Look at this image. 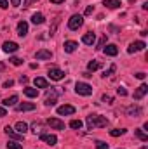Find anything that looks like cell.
<instances>
[{
	"mask_svg": "<svg viewBox=\"0 0 148 149\" xmlns=\"http://www.w3.org/2000/svg\"><path fill=\"white\" fill-rule=\"evenodd\" d=\"M75 92L78 95H91L92 94V87L89 83H84V81H77L75 83Z\"/></svg>",
	"mask_w": 148,
	"mask_h": 149,
	"instance_id": "7a4b0ae2",
	"label": "cell"
},
{
	"mask_svg": "<svg viewBox=\"0 0 148 149\" xmlns=\"http://www.w3.org/2000/svg\"><path fill=\"white\" fill-rule=\"evenodd\" d=\"M2 49H4V52H7V54H12V52H16V50L19 49V45H18L16 42H4Z\"/></svg>",
	"mask_w": 148,
	"mask_h": 149,
	"instance_id": "9c48e42d",
	"label": "cell"
},
{
	"mask_svg": "<svg viewBox=\"0 0 148 149\" xmlns=\"http://www.w3.org/2000/svg\"><path fill=\"white\" fill-rule=\"evenodd\" d=\"M145 76H147V73H136V78H140V80H145Z\"/></svg>",
	"mask_w": 148,
	"mask_h": 149,
	"instance_id": "7bdbcfd3",
	"label": "cell"
},
{
	"mask_svg": "<svg viewBox=\"0 0 148 149\" xmlns=\"http://www.w3.org/2000/svg\"><path fill=\"white\" fill-rule=\"evenodd\" d=\"M82 42H84L85 45H94V42H96V35L89 31V33H85V35L82 37Z\"/></svg>",
	"mask_w": 148,
	"mask_h": 149,
	"instance_id": "e0dca14e",
	"label": "cell"
},
{
	"mask_svg": "<svg viewBox=\"0 0 148 149\" xmlns=\"http://www.w3.org/2000/svg\"><path fill=\"white\" fill-rule=\"evenodd\" d=\"M124 134H125V128H113V130H110L111 137H118V135H124Z\"/></svg>",
	"mask_w": 148,
	"mask_h": 149,
	"instance_id": "83f0119b",
	"label": "cell"
},
{
	"mask_svg": "<svg viewBox=\"0 0 148 149\" xmlns=\"http://www.w3.org/2000/svg\"><path fill=\"white\" fill-rule=\"evenodd\" d=\"M92 10H94V7H92V5H89V7H85V16H89V14H92Z\"/></svg>",
	"mask_w": 148,
	"mask_h": 149,
	"instance_id": "74e56055",
	"label": "cell"
},
{
	"mask_svg": "<svg viewBox=\"0 0 148 149\" xmlns=\"http://www.w3.org/2000/svg\"><path fill=\"white\" fill-rule=\"evenodd\" d=\"M49 78L58 81V80H63L65 78V73L61 70H58V68H49Z\"/></svg>",
	"mask_w": 148,
	"mask_h": 149,
	"instance_id": "ba28073f",
	"label": "cell"
},
{
	"mask_svg": "<svg viewBox=\"0 0 148 149\" xmlns=\"http://www.w3.org/2000/svg\"><path fill=\"white\" fill-rule=\"evenodd\" d=\"M103 52L106 54V56H117L118 54V47L117 45H113V43H110V45H106V47H103Z\"/></svg>",
	"mask_w": 148,
	"mask_h": 149,
	"instance_id": "9a60e30c",
	"label": "cell"
},
{
	"mask_svg": "<svg viewBox=\"0 0 148 149\" xmlns=\"http://www.w3.org/2000/svg\"><path fill=\"white\" fill-rule=\"evenodd\" d=\"M85 123H87V128L89 130H92V128H96V127H106L108 125V120L105 118V116H101V114H89L87 116V120H85Z\"/></svg>",
	"mask_w": 148,
	"mask_h": 149,
	"instance_id": "6da1fadb",
	"label": "cell"
},
{
	"mask_svg": "<svg viewBox=\"0 0 148 149\" xmlns=\"http://www.w3.org/2000/svg\"><path fill=\"white\" fill-rule=\"evenodd\" d=\"M99 68H101V63H99V61H91V63L87 64V70H89L91 73L96 71V70H99Z\"/></svg>",
	"mask_w": 148,
	"mask_h": 149,
	"instance_id": "4316f807",
	"label": "cell"
},
{
	"mask_svg": "<svg viewBox=\"0 0 148 149\" xmlns=\"http://www.w3.org/2000/svg\"><path fill=\"white\" fill-rule=\"evenodd\" d=\"M73 113H75V108L70 106V104H63V106L58 108V114L59 116H68V114H73Z\"/></svg>",
	"mask_w": 148,
	"mask_h": 149,
	"instance_id": "52a82bcc",
	"label": "cell"
},
{
	"mask_svg": "<svg viewBox=\"0 0 148 149\" xmlns=\"http://www.w3.org/2000/svg\"><path fill=\"white\" fill-rule=\"evenodd\" d=\"M12 85H14V81H12V80H7V81L4 83V88H9V87H12Z\"/></svg>",
	"mask_w": 148,
	"mask_h": 149,
	"instance_id": "f35d334b",
	"label": "cell"
},
{
	"mask_svg": "<svg viewBox=\"0 0 148 149\" xmlns=\"http://www.w3.org/2000/svg\"><path fill=\"white\" fill-rule=\"evenodd\" d=\"M26 33H28V23L26 21H19L18 23V35L19 37H26Z\"/></svg>",
	"mask_w": 148,
	"mask_h": 149,
	"instance_id": "7c38bea8",
	"label": "cell"
},
{
	"mask_svg": "<svg viewBox=\"0 0 148 149\" xmlns=\"http://www.w3.org/2000/svg\"><path fill=\"white\" fill-rule=\"evenodd\" d=\"M14 130H16L18 134H21V135H25V134L28 132V125H26L25 121H18V123H16V128H14Z\"/></svg>",
	"mask_w": 148,
	"mask_h": 149,
	"instance_id": "d6986e66",
	"label": "cell"
},
{
	"mask_svg": "<svg viewBox=\"0 0 148 149\" xmlns=\"http://www.w3.org/2000/svg\"><path fill=\"white\" fill-rule=\"evenodd\" d=\"M96 149H110V146L106 142H103V141H98L96 142Z\"/></svg>",
	"mask_w": 148,
	"mask_h": 149,
	"instance_id": "4dcf8cb0",
	"label": "cell"
},
{
	"mask_svg": "<svg viewBox=\"0 0 148 149\" xmlns=\"http://www.w3.org/2000/svg\"><path fill=\"white\" fill-rule=\"evenodd\" d=\"M147 47V43L143 42V40H138V42H132L129 47H127V52L129 54H134V52H140V50H143Z\"/></svg>",
	"mask_w": 148,
	"mask_h": 149,
	"instance_id": "277c9868",
	"label": "cell"
},
{
	"mask_svg": "<svg viewBox=\"0 0 148 149\" xmlns=\"http://www.w3.org/2000/svg\"><path fill=\"white\" fill-rule=\"evenodd\" d=\"M16 102H18V95H11V97H7V99L2 101V106L4 108H9V106H14Z\"/></svg>",
	"mask_w": 148,
	"mask_h": 149,
	"instance_id": "44dd1931",
	"label": "cell"
},
{
	"mask_svg": "<svg viewBox=\"0 0 148 149\" xmlns=\"http://www.w3.org/2000/svg\"><path fill=\"white\" fill-rule=\"evenodd\" d=\"M56 94L58 92H47V97H45V106H56V102H58V99H56Z\"/></svg>",
	"mask_w": 148,
	"mask_h": 149,
	"instance_id": "4fadbf2b",
	"label": "cell"
},
{
	"mask_svg": "<svg viewBox=\"0 0 148 149\" xmlns=\"http://www.w3.org/2000/svg\"><path fill=\"white\" fill-rule=\"evenodd\" d=\"M0 7H2V9H7V7H9V2H7V0H0Z\"/></svg>",
	"mask_w": 148,
	"mask_h": 149,
	"instance_id": "ab89813d",
	"label": "cell"
},
{
	"mask_svg": "<svg viewBox=\"0 0 148 149\" xmlns=\"http://www.w3.org/2000/svg\"><path fill=\"white\" fill-rule=\"evenodd\" d=\"M141 113H143V109H141L140 106H131V108H127V114H129V116L138 118V116H141Z\"/></svg>",
	"mask_w": 148,
	"mask_h": 149,
	"instance_id": "ac0fdd59",
	"label": "cell"
},
{
	"mask_svg": "<svg viewBox=\"0 0 148 149\" xmlns=\"http://www.w3.org/2000/svg\"><path fill=\"white\" fill-rule=\"evenodd\" d=\"M105 43H106V35H103L101 40L98 42V49H101V47H105Z\"/></svg>",
	"mask_w": 148,
	"mask_h": 149,
	"instance_id": "836d02e7",
	"label": "cell"
},
{
	"mask_svg": "<svg viewBox=\"0 0 148 149\" xmlns=\"http://www.w3.org/2000/svg\"><path fill=\"white\" fill-rule=\"evenodd\" d=\"M63 47H65V52H70V54H72V52H75V49L78 47V43L73 42V40H68V42H65Z\"/></svg>",
	"mask_w": 148,
	"mask_h": 149,
	"instance_id": "ffe728a7",
	"label": "cell"
},
{
	"mask_svg": "<svg viewBox=\"0 0 148 149\" xmlns=\"http://www.w3.org/2000/svg\"><path fill=\"white\" fill-rule=\"evenodd\" d=\"M33 2H38V0H25V2H23V5H25V7H30Z\"/></svg>",
	"mask_w": 148,
	"mask_h": 149,
	"instance_id": "60d3db41",
	"label": "cell"
},
{
	"mask_svg": "<svg viewBox=\"0 0 148 149\" xmlns=\"http://www.w3.org/2000/svg\"><path fill=\"white\" fill-rule=\"evenodd\" d=\"M103 5H106L108 9H117V7H120L122 3H120V0H105Z\"/></svg>",
	"mask_w": 148,
	"mask_h": 149,
	"instance_id": "d4e9b609",
	"label": "cell"
},
{
	"mask_svg": "<svg viewBox=\"0 0 148 149\" xmlns=\"http://www.w3.org/2000/svg\"><path fill=\"white\" fill-rule=\"evenodd\" d=\"M23 92H25V95H26V97H32V99L38 95V90H37V88H32V87H26Z\"/></svg>",
	"mask_w": 148,
	"mask_h": 149,
	"instance_id": "603a6c76",
	"label": "cell"
},
{
	"mask_svg": "<svg viewBox=\"0 0 148 149\" xmlns=\"http://www.w3.org/2000/svg\"><path fill=\"white\" fill-rule=\"evenodd\" d=\"M147 92H148V85H147V83H143V85H140V87H138V90L134 92V99H136V101H140V99H143Z\"/></svg>",
	"mask_w": 148,
	"mask_h": 149,
	"instance_id": "30bf717a",
	"label": "cell"
},
{
	"mask_svg": "<svg viewBox=\"0 0 148 149\" xmlns=\"http://www.w3.org/2000/svg\"><path fill=\"white\" fill-rule=\"evenodd\" d=\"M19 3H21V0H11V5H14V7H19Z\"/></svg>",
	"mask_w": 148,
	"mask_h": 149,
	"instance_id": "ee69618b",
	"label": "cell"
},
{
	"mask_svg": "<svg viewBox=\"0 0 148 149\" xmlns=\"http://www.w3.org/2000/svg\"><path fill=\"white\" fill-rule=\"evenodd\" d=\"M4 68H5V64H4V63H0V71H4Z\"/></svg>",
	"mask_w": 148,
	"mask_h": 149,
	"instance_id": "c3c4849f",
	"label": "cell"
},
{
	"mask_svg": "<svg viewBox=\"0 0 148 149\" xmlns=\"http://www.w3.org/2000/svg\"><path fill=\"white\" fill-rule=\"evenodd\" d=\"M51 2H52V3H63L65 0H51Z\"/></svg>",
	"mask_w": 148,
	"mask_h": 149,
	"instance_id": "7dc6e473",
	"label": "cell"
},
{
	"mask_svg": "<svg viewBox=\"0 0 148 149\" xmlns=\"http://www.w3.org/2000/svg\"><path fill=\"white\" fill-rule=\"evenodd\" d=\"M35 57H37V59H51V57H52V52L47 50V49H40V50L35 52Z\"/></svg>",
	"mask_w": 148,
	"mask_h": 149,
	"instance_id": "8fae6325",
	"label": "cell"
},
{
	"mask_svg": "<svg viewBox=\"0 0 148 149\" xmlns=\"http://www.w3.org/2000/svg\"><path fill=\"white\" fill-rule=\"evenodd\" d=\"M47 80L45 78H40V76H37L35 78V87H38V88H47Z\"/></svg>",
	"mask_w": 148,
	"mask_h": 149,
	"instance_id": "484cf974",
	"label": "cell"
},
{
	"mask_svg": "<svg viewBox=\"0 0 148 149\" xmlns=\"http://www.w3.org/2000/svg\"><path fill=\"white\" fill-rule=\"evenodd\" d=\"M82 125H84V123H82L80 120H72V121H70V127H72L73 130H80V128H82Z\"/></svg>",
	"mask_w": 148,
	"mask_h": 149,
	"instance_id": "f1b7e54d",
	"label": "cell"
},
{
	"mask_svg": "<svg viewBox=\"0 0 148 149\" xmlns=\"http://www.w3.org/2000/svg\"><path fill=\"white\" fill-rule=\"evenodd\" d=\"M134 134H136V137H138L140 141H143V142H145V141H148V134L145 132V130H141V128H136V130H134Z\"/></svg>",
	"mask_w": 148,
	"mask_h": 149,
	"instance_id": "cb8c5ba5",
	"label": "cell"
},
{
	"mask_svg": "<svg viewBox=\"0 0 148 149\" xmlns=\"http://www.w3.org/2000/svg\"><path fill=\"white\" fill-rule=\"evenodd\" d=\"M21 83H28V76H21Z\"/></svg>",
	"mask_w": 148,
	"mask_h": 149,
	"instance_id": "f6af8a7d",
	"label": "cell"
},
{
	"mask_svg": "<svg viewBox=\"0 0 148 149\" xmlns=\"http://www.w3.org/2000/svg\"><path fill=\"white\" fill-rule=\"evenodd\" d=\"M117 94H118V95H122V97H124V95H127V90H125V88H124V87H118V88H117Z\"/></svg>",
	"mask_w": 148,
	"mask_h": 149,
	"instance_id": "e575fe53",
	"label": "cell"
},
{
	"mask_svg": "<svg viewBox=\"0 0 148 149\" xmlns=\"http://www.w3.org/2000/svg\"><path fill=\"white\" fill-rule=\"evenodd\" d=\"M38 137H40V141H42V142H45V144H49V146H54V144L58 142V137H56V135H52V134H44V132H42Z\"/></svg>",
	"mask_w": 148,
	"mask_h": 149,
	"instance_id": "8992f818",
	"label": "cell"
},
{
	"mask_svg": "<svg viewBox=\"0 0 148 149\" xmlns=\"http://www.w3.org/2000/svg\"><path fill=\"white\" fill-rule=\"evenodd\" d=\"M82 24H84V17H82L80 14H73V16L68 19V28H70V30H78Z\"/></svg>",
	"mask_w": 148,
	"mask_h": 149,
	"instance_id": "3957f363",
	"label": "cell"
},
{
	"mask_svg": "<svg viewBox=\"0 0 148 149\" xmlns=\"http://www.w3.org/2000/svg\"><path fill=\"white\" fill-rule=\"evenodd\" d=\"M5 114H7V111H5V108H4V106H0V118H4Z\"/></svg>",
	"mask_w": 148,
	"mask_h": 149,
	"instance_id": "b9f144b4",
	"label": "cell"
},
{
	"mask_svg": "<svg viewBox=\"0 0 148 149\" xmlns=\"http://www.w3.org/2000/svg\"><path fill=\"white\" fill-rule=\"evenodd\" d=\"M45 21V17H44V14H40V12H35L33 16H32V23L33 24H42Z\"/></svg>",
	"mask_w": 148,
	"mask_h": 149,
	"instance_id": "7402d4cb",
	"label": "cell"
},
{
	"mask_svg": "<svg viewBox=\"0 0 148 149\" xmlns=\"http://www.w3.org/2000/svg\"><path fill=\"white\" fill-rule=\"evenodd\" d=\"M32 128H33V132H35V134H42V125H40V123H38V121H35V123H33V125H32Z\"/></svg>",
	"mask_w": 148,
	"mask_h": 149,
	"instance_id": "d6a6232c",
	"label": "cell"
},
{
	"mask_svg": "<svg viewBox=\"0 0 148 149\" xmlns=\"http://www.w3.org/2000/svg\"><path fill=\"white\" fill-rule=\"evenodd\" d=\"M16 109L18 111H33L35 109V104L33 102H21V104H18Z\"/></svg>",
	"mask_w": 148,
	"mask_h": 149,
	"instance_id": "2e32d148",
	"label": "cell"
},
{
	"mask_svg": "<svg viewBox=\"0 0 148 149\" xmlns=\"http://www.w3.org/2000/svg\"><path fill=\"white\" fill-rule=\"evenodd\" d=\"M47 125L51 128H54V130H65V121H61L59 118H49Z\"/></svg>",
	"mask_w": 148,
	"mask_h": 149,
	"instance_id": "5b68a950",
	"label": "cell"
},
{
	"mask_svg": "<svg viewBox=\"0 0 148 149\" xmlns=\"http://www.w3.org/2000/svg\"><path fill=\"white\" fill-rule=\"evenodd\" d=\"M7 149H23V148H21V144L18 141H9L7 142Z\"/></svg>",
	"mask_w": 148,
	"mask_h": 149,
	"instance_id": "f546056e",
	"label": "cell"
},
{
	"mask_svg": "<svg viewBox=\"0 0 148 149\" xmlns=\"http://www.w3.org/2000/svg\"><path fill=\"white\" fill-rule=\"evenodd\" d=\"M84 76H85V78H91L92 74H91V71H85V73H84Z\"/></svg>",
	"mask_w": 148,
	"mask_h": 149,
	"instance_id": "bcb514c9",
	"label": "cell"
},
{
	"mask_svg": "<svg viewBox=\"0 0 148 149\" xmlns=\"http://www.w3.org/2000/svg\"><path fill=\"white\" fill-rule=\"evenodd\" d=\"M11 64H14V66H21V64H23V59H19V57H11Z\"/></svg>",
	"mask_w": 148,
	"mask_h": 149,
	"instance_id": "1f68e13d",
	"label": "cell"
},
{
	"mask_svg": "<svg viewBox=\"0 0 148 149\" xmlns=\"http://www.w3.org/2000/svg\"><path fill=\"white\" fill-rule=\"evenodd\" d=\"M111 101H113V97H111V95H106V94L103 95V102H108V104H110Z\"/></svg>",
	"mask_w": 148,
	"mask_h": 149,
	"instance_id": "d590c367",
	"label": "cell"
},
{
	"mask_svg": "<svg viewBox=\"0 0 148 149\" xmlns=\"http://www.w3.org/2000/svg\"><path fill=\"white\" fill-rule=\"evenodd\" d=\"M4 132H5V134H7L9 137H12V139H16V141H19V139H23V135H21V134H18V132H16V130H14L12 127H9V125H7V127L4 128Z\"/></svg>",
	"mask_w": 148,
	"mask_h": 149,
	"instance_id": "5bb4252c",
	"label": "cell"
},
{
	"mask_svg": "<svg viewBox=\"0 0 148 149\" xmlns=\"http://www.w3.org/2000/svg\"><path fill=\"white\" fill-rule=\"evenodd\" d=\"M113 71H115V66H111V68H110V70H108V71H105V73H103V76L106 78V76H110V74L113 73Z\"/></svg>",
	"mask_w": 148,
	"mask_h": 149,
	"instance_id": "8d00e7d4",
	"label": "cell"
}]
</instances>
